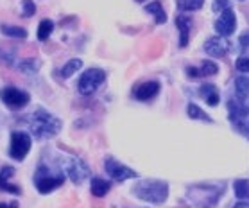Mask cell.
I'll return each mask as SVG.
<instances>
[{"instance_id":"cell-1","label":"cell","mask_w":249,"mask_h":208,"mask_svg":"<svg viewBox=\"0 0 249 208\" xmlns=\"http://www.w3.org/2000/svg\"><path fill=\"white\" fill-rule=\"evenodd\" d=\"M29 126H31V133L36 138L43 140V138H51V136L59 133V130H61V120L54 117L52 113L38 108L33 113L31 120H29Z\"/></svg>"},{"instance_id":"cell-2","label":"cell","mask_w":249,"mask_h":208,"mask_svg":"<svg viewBox=\"0 0 249 208\" xmlns=\"http://www.w3.org/2000/svg\"><path fill=\"white\" fill-rule=\"evenodd\" d=\"M133 194L136 197L143 199V201L160 205V203H163L167 199V196H169V185L165 181H158V180H143L138 185H135Z\"/></svg>"},{"instance_id":"cell-3","label":"cell","mask_w":249,"mask_h":208,"mask_svg":"<svg viewBox=\"0 0 249 208\" xmlns=\"http://www.w3.org/2000/svg\"><path fill=\"white\" fill-rule=\"evenodd\" d=\"M63 181H65V176L57 174L56 170H52L47 165H40L34 174V185L40 194H49V192L56 190L57 187L63 185Z\"/></svg>"},{"instance_id":"cell-4","label":"cell","mask_w":249,"mask_h":208,"mask_svg":"<svg viewBox=\"0 0 249 208\" xmlns=\"http://www.w3.org/2000/svg\"><path fill=\"white\" fill-rule=\"evenodd\" d=\"M104 79H106V74L99 70V68H90V70H86L79 79V92L83 95H91L93 92L99 88V86L104 83Z\"/></svg>"},{"instance_id":"cell-5","label":"cell","mask_w":249,"mask_h":208,"mask_svg":"<svg viewBox=\"0 0 249 208\" xmlns=\"http://www.w3.org/2000/svg\"><path fill=\"white\" fill-rule=\"evenodd\" d=\"M31 151V138H29L27 133H22V131H17L11 135V147H9V154L11 158L22 162L25 154Z\"/></svg>"},{"instance_id":"cell-6","label":"cell","mask_w":249,"mask_h":208,"mask_svg":"<svg viewBox=\"0 0 249 208\" xmlns=\"http://www.w3.org/2000/svg\"><path fill=\"white\" fill-rule=\"evenodd\" d=\"M0 99L4 101L6 106L13 108V110H20L29 102V94L18 90V88H13V86H7L0 92Z\"/></svg>"},{"instance_id":"cell-7","label":"cell","mask_w":249,"mask_h":208,"mask_svg":"<svg viewBox=\"0 0 249 208\" xmlns=\"http://www.w3.org/2000/svg\"><path fill=\"white\" fill-rule=\"evenodd\" d=\"M63 165H65V170H67V174L70 176V180L74 181V183H81V181L85 180V178H88V174H90V169L85 165V162L83 160H79V158H67L65 162H63Z\"/></svg>"},{"instance_id":"cell-8","label":"cell","mask_w":249,"mask_h":208,"mask_svg":"<svg viewBox=\"0 0 249 208\" xmlns=\"http://www.w3.org/2000/svg\"><path fill=\"white\" fill-rule=\"evenodd\" d=\"M104 167H106V172H108L115 181H125V180H129V178H136L135 170H131L129 167L119 163L117 160H113V158H106Z\"/></svg>"},{"instance_id":"cell-9","label":"cell","mask_w":249,"mask_h":208,"mask_svg":"<svg viewBox=\"0 0 249 208\" xmlns=\"http://www.w3.org/2000/svg\"><path fill=\"white\" fill-rule=\"evenodd\" d=\"M235 25H237V18H235V13L226 7V9H222L221 13V18L215 22V31L221 36H230V34L235 31Z\"/></svg>"},{"instance_id":"cell-10","label":"cell","mask_w":249,"mask_h":208,"mask_svg":"<svg viewBox=\"0 0 249 208\" xmlns=\"http://www.w3.org/2000/svg\"><path fill=\"white\" fill-rule=\"evenodd\" d=\"M228 49H230V43H228L224 38H221V36L210 38L208 41L204 43L206 54H210V56H213V57H222L228 52Z\"/></svg>"},{"instance_id":"cell-11","label":"cell","mask_w":249,"mask_h":208,"mask_svg":"<svg viewBox=\"0 0 249 208\" xmlns=\"http://www.w3.org/2000/svg\"><path fill=\"white\" fill-rule=\"evenodd\" d=\"M160 85L156 81H147V83H142L133 90V95L138 99V101H149L153 99L154 95H158Z\"/></svg>"},{"instance_id":"cell-12","label":"cell","mask_w":249,"mask_h":208,"mask_svg":"<svg viewBox=\"0 0 249 208\" xmlns=\"http://www.w3.org/2000/svg\"><path fill=\"white\" fill-rule=\"evenodd\" d=\"M217 72H219V67L213 61H203V65L199 68H194V67L187 68L188 77H206V76H213Z\"/></svg>"},{"instance_id":"cell-13","label":"cell","mask_w":249,"mask_h":208,"mask_svg":"<svg viewBox=\"0 0 249 208\" xmlns=\"http://www.w3.org/2000/svg\"><path fill=\"white\" fill-rule=\"evenodd\" d=\"M176 25L179 29V47L188 45V34H190V27H192V20L185 15H179L176 18Z\"/></svg>"},{"instance_id":"cell-14","label":"cell","mask_w":249,"mask_h":208,"mask_svg":"<svg viewBox=\"0 0 249 208\" xmlns=\"http://www.w3.org/2000/svg\"><path fill=\"white\" fill-rule=\"evenodd\" d=\"M13 174H15V169H13V167H4V169L0 170V189L9 192V194H17L18 196V194H22V190H20L17 185H11V183L7 181Z\"/></svg>"},{"instance_id":"cell-15","label":"cell","mask_w":249,"mask_h":208,"mask_svg":"<svg viewBox=\"0 0 249 208\" xmlns=\"http://www.w3.org/2000/svg\"><path fill=\"white\" fill-rule=\"evenodd\" d=\"M91 194L97 197H102V196H106L109 192V189H111V185H109V181L106 180H102V178H93L91 180Z\"/></svg>"},{"instance_id":"cell-16","label":"cell","mask_w":249,"mask_h":208,"mask_svg":"<svg viewBox=\"0 0 249 208\" xmlns=\"http://www.w3.org/2000/svg\"><path fill=\"white\" fill-rule=\"evenodd\" d=\"M199 94H201V97L206 99L210 106H217L219 104V94H217V88L213 85H203Z\"/></svg>"},{"instance_id":"cell-17","label":"cell","mask_w":249,"mask_h":208,"mask_svg":"<svg viewBox=\"0 0 249 208\" xmlns=\"http://www.w3.org/2000/svg\"><path fill=\"white\" fill-rule=\"evenodd\" d=\"M145 11L153 13L154 18H156V23H165V22H167V15H165L163 7H161V2H158V0H154V2L147 4V6H145Z\"/></svg>"},{"instance_id":"cell-18","label":"cell","mask_w":249,"mask_h":208,"mask_svg":"<svg viewBox=\"0 0 249 208\" xmlns=\"http://www.w3.org/2000/svg\"><path fill=\"white\" fill-rule=\"evenodd\" d=\"M2 34H6V36H11V38H27V31L23 27H15V25H2L0 27Z\"/></svg>"},{"instance_id":"cell-19","label":"cell","mask_w":249,"mask_h":208,"mask_svg":"<svg viewBox=\"0 0 249 208\" xmlns=\"http://www.w3.org/2000/svg\"><path fill=\"white\" fill-rule=\"evenodd\" d=\"M204 4V0H178V7L181 11H197Z\"/></svg>"},{"instance_id":"cell-20","label":"cell","mask_w":249,"mask_h":208,"mask_svg":"<svg viewBox=\"0 0 249 208\" xmlns=\"http://www.w3.org/2000/svg\"><path fill=\"white\" fill-rule=\"evenodd\" d=\"M81 67H83V61H81V59H70V61L61 68V76L63 77H70V76H74Z\"/></svg>"},{"instance_id":"cell-21","label":"cell","mask_w":249,"mask_h":208,"mask_svg":"<svg viewBox=\"0 0 249 208\" xmlns=\"http://www.w3.org/2000/svg\"><path fill=\"white\" fill-rule=\"evenodd\" d=\"M235 90L240 99H246L249 95V79L248 77H238L235 81Z\"/></svg>"},{"instance_id":"cell-22","label":"cell","mask_w":249,"mask_h":208,"mask_svg":"<svg viewBox=\"0 0 249 208\" xmlns=\"http://www.w3.org/2000/svg\"><path fill=\"white\" fill-rule=\"evenodd\" d=\"M235 196L238 199L249 197V180H237L235 181Z\"/></svg>"},{"instance_id":"cell-23","label":"cell","mask_w":249,"mask_h":208,"mask_svg":"<svg viewBox=\"0 0 249 208\" xmlns=\"http://www.w3.org/2000/svg\"><path fill=\"white\" fill-rule=\"evenodd\" d=\"M52 29H54V22L52 20H43V22L40 23V27H38V39H47L49 36H51Z\"/></svg>"},{"instance_id":"cell-24","label":"cell","mask_w":249,"mask_h":208,"mask_svg":"<svg viewBox=\"0 0 249 208\" xmlns=\"http://www.w3.org/2000/svg\"><path fill=\"white\" fill-rule=\"evenodd\" d=\"M187 112H188V117L190 118H199V120H204V122H212V118H210L201 108L196 106V104H188Z\"/></svg>"},{"instance_id":"cell-25","label":"cell","mask_w":249,"mask_h":208,"mask_svg":"<svg viewBox=\"0 0 249 208\" xmlns=\"http://www.w3.org/2000/svg\"><path fill=\"white\" fill-rule=\"evenodd\" d=\"M34 13H36V6H34L33 0H23L22 2V17L29 18V17H33Z\"/></svg>"},{"instance_id":"cell-26","label":"cell","mask_w":249,"mask_h":208,"mask_svg":"<svg viewBox=\"0 0 249 208\" xmlns=\"http://www.w3.org/2000/svg\"><path fill=\"white\" fill-rule=\"evenodd\" d=\"M237 70L238 72H249V57H238Z\"/></svg>"},{"instance_id":"cell-27","label":"cell","mask_w":249,"mask_h":208,"mask_svg":"<svg viewBox=\"0 0 249 208\" xmlns=\"http://www.w3.org/2000/svg\"><path fill=\"white\" fill-rule=\"evenodd\" d=\"M228 7V0H215L213 2V11H221Z\"/></svg>"},{"instance_id":"cell-28","label":"cell","mask_w":249,"mask_h":208,"mask_svg":"<svg viewBox=\"0 0 249 208\" xmlns=\"http://www.w3.org/2000/svg\"><path fill=\"white\" fill-rule=\"evenodd\" d=\"M240 43H242V47H249V33L240 36Z\"/></svg>"},{"instance_id":"cell-29","label":"cell","mask_w":249,"mask_h":208,"mask_svg":"<svg viewBox=\"0 0 249 208\" xmlns=\"http://www.w3.org/2000/svg\"><path fill=\"white\" fill-rule=\"evenodd\" d=\"M0 208H18V203H17V201H11V203H0Z\"/></svg>"},{"instance_id":"cell-30","label":"cell","mask_w":249,"mask_h":208,"mask_svg":"<svg viewBox=\"0 0 249 208\" xmlns=\"http://www.w3.org/2000/svg\"><path fill=\"white\" fill-rule=\"evenodd\" d=\"M233 208H249V203H237Z\"/></svg>"},{"instance_id":"cell-31","label":"cell","mask_w":249,"mask_h":208,"mask_svg":"<svg viewBox=\"0 0 249 208\" xmlns=\"http://www.w3.org/2000/svg\"><path fill=\"white\" fill-rule=\"evenodd\" d=\"M135 2H143V0H135Z\"/></svg>"}]
</instances>
